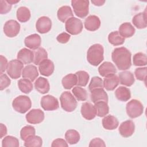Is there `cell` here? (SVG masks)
I'll list each match as a JSON object with an SVG mask.
<instances>
[{
    "label": "cell",
    "mask_w": 147,
    "mask_h": 147,
    "mask_svg": "<svg viewBox=\"0 0 147 147\" xmlns=\"http://www.w3.org/2000/svg\"><path fill=\"white\" fill-rule=\"evenodd\" d=\"M112 60L119 70H126L131 65V52L125 47L115 48L111 54Z\"/></svg>",
    "instance_id": "1"
},
{
    "label": "cell",
    "mask_w": 147,
    "mask_h": 147,
    "mask_svg": "<svg viewBox=\"0 0 147 147\" xmlns=\"http://www.w3.org/2000/svg\"><path fill=\"white\" fill-rule=\"evenodd\" d=\"M104 49L99 44H95L91 45L87 52V60L88 63L94 65H98L104 59Z\"/></svg>",
    "instance_id": "2"
},
{
    "label": "cell",
    "mask_w": 147,
    "mask_h": 147,
    "mask_svg": "<svg viewBox=\"0 0 147 147\" xmlns=\"http://www.w3.org/2000/svg\"><path fill=\"white\" fill-rule=\"evenodd\" d=\"M12 106L17 112L24 114L31 108L32 102L28 96L20 95L14 99L12 102Z\"/></svg>",
    "instance_id": "3"
},
{
    "label": "cell",
    "mask_w": 147,
    "mask_h": 147,
    "mask_svg": "<svg viewBox=\"0 0 147 147\" xmlns=\"http://www.w3.org/2000/svg\"><path fill=\"white\" fill-rule=\"evenodd\" d=\"M60 101L62 109L67 112H72L77 107L76 99L69 91H64L61 94Z\"/></svg>",
    "instance_id": "4"
},
{
    "label": "cell",
    "mask_w": 147,
    "mask_h": 147,
    "mask_svg": "<svg viewBox=\"0 0 147 147\" xmlns=\"http://www.w3.org/2000/svg\"><path fill=\"white\" fill-rule=\"evenodd\" d=\"M127 115L131 118L140 117L144 112V106L141 102L137 99H132L126 106Z\"/></svg>",
    "instance_id": "5"
},
{
    "label": "cell",
    "mask_w": 147,
    "mask_h": 147,
    "mask_svg": "<svg viewBox=\"0 0 147 147\" xmlns=\"http://www.w3.org/2000/svg\"><path fill=\"white\" fill-rule=\"evenodd\" d=\"M71 5L75 14L79 18H84L89 12V1L87 0H72Z\"/></svg>",
    "instance_id": "6"
},
{
    "label": "cell",
    "mask_w": 147,
    "mask_h": 147,
    "mask_svg": "<svg viewBox=\"0 0 147 147\" xmlns=\"http://www.w3.org/2000/svg\"><path fill=\"white\" fill-rule=\"evenodd\" d=\"M24 68L23 63L19 60L14 59L8 63L6 71L9 76L14 79L20 78Z\"/></svg>",
    "instance_id": "7"
},
{
    "label": "cell",
    "mask_w": 147,
    "mask_h": 147,
    "mask_svg": "<svg viewBox=\"0 0 147 147\" xmlns=\"http://www.w3.org/2000/svg\"><path fill=\"white\" fill-rule=\"evenodd\" d=\"M65 28L66 31L69 34L77 35L82 32L83 26L80 19L72 17L65 22Z\"/></svg>",
    "instance_id": "8"
},
{
    "label": "cell",
    "mask_w": 147,
    "mask_h": 147,
    "mask_svg": "<svg viewBox=\"0 0 147 147\" xmlns=\"http://www.w3.org/2000/svg\"><path fill=\"white\" fill-rule=\"evenodd\" d=\"M20 30V24L14 20L7 21L3 26V32L9 37L12 38L17 36Z\"/></svg>",
    "instance_id": "9"
},
{
    "label": "cell",
    "mask_w": 147,
    "mask_h": 147,
    "mask_svg": "<svg viewBox=\"0 0 147 147\" xmlns=\"http://www.w3.org/2000/svg\"><path fill=\"white\" fill-rule=\"evenodd\" d=\"M40 104L42 108L46 111L56 110L59 107L57 99L51 95L43 96L41 99Z\"/></svg>",
    "instance_id": "10"
},
{
    "label": "cell",
    "mask_w": 147,
    "mask_h": 147,
    "mask_svg": "<svg viewBox=\"0 0 147 147\" xmlns=\"http://www.w3.org/2000/svg\"><path fill=\"white\" fill-rule=\"evenodd\" d=\"M26 121L31 124H38L44 119V113L40 109H32L25 116Z\"/></svg>",
    "instance_id": "11"
},
{
    "label": "cell",
    "mask_w": 147,
    "mask_h": 147,
    "mask_svg": "<svg viewBox=\"0 0 147 147\" xmlns=\"http://www.w3.org/2000/svg\"><path fill=\"white\" fill-rule=\"evenodd\" d=\"M80 111L83 117L87 120H92L97 115L95 106L90 102L83 103L81 106Z\"/></svg>",
    "instance_id": "12"
},
{
    "label": "cell",
    "mask_w": 147,
    "mask_h": 147,
    "mask_svg": "<svg viewBox=\"0 0 147 147\" xmlns=\"http://www.w3.org/2000/svg\"><path fill=\"white\" fill-rule=\"evenodd\" d=\"M52 27V21L51 19L47 16H42L40 17L36 24V28L37 31L41 34L48 33Z\"/></svg>",
    "instance_id": "13"
},
{
    "label": "cell",
    "mask_w": 147,
    "mask_h": 147,
    "mask_svg": "<svg viewBox=\"0 0 147 147\" xmlns=\"http://www.w3.org/2000/svg\"><path fill=\"white\" fill-rule=\"evenodd\" d=\"M135 130V125L131 120H127L121 123L119 127V134L123 137H130Z\"/></svg>",
    "instance_id": "14"
},
{
    "label": "cell",
    "mask_w": 147,
    "mask_h": 147,
    "mask_svg": "<svg viewBox=\"0 0 147 147\" xmlns=\"http://www.w3.org/2000/svg\"><path fill=\"white\" fill-rule=\"evenodd\" d=\"M84 24L86 30L89 31H95L99 28L100 26V21L98 16L91 15L85 19Z\"/></svg>",
    "instance_id": "15"
},
{
    "label": "cell",
    "mask_w": 147,
    "mask_h": 147,
    "mask_svg": "<svg viewBox=\"0 0 147 147\" xmlns=\"http://www.w3.org/2000/svg\"><path fill=\"white\" fill-rule=\"evenodd\" d=\"M24 43L25 46L28 48L35 50L40 48L41 43V39L38 34H32L25 38Z\"/></svg>",
    "instance_id": "16"
},
{
    "label": "cell",
    "mask_w": 147,
    "mask_h": 147,
    "mask_svg": "<svg viewBox=\"0 0 147 147\" xmlns=\"http://www.w3.org/2000/svg\"><path fill=\"white\" fill-rule=\"evenodd\" d=\"M38 65L39 72L42 75L45 76H49L54 71V64L49 59L44 60Z\"/></svg>",
    "instance_id": "17"
},
{
    "label": "cell",
    "mask_w": 147,
    "mask_h": 147,
    "mask_svg": "<svg viewBox=\"0 0 147 147\" xmlns=\"http://www.w3.org/2000/svg\"><path fill=\"white\" fill-rule=\"evenodd\" d=\"M17 57V59L21 61L23 64H28L33 62L34 52L30 49L24 48L19 51Z\"/></svg>",
    "instance_id": "18"
},
{
    "label": "cell",
    "mask_w": 147,
    "mask_h": 147,
    "mask_svg": "<svg viewBox=\"0 0 147 147\" xmlns=\"http://www.w3.org/2000/svg\"><path fill=\"white\" fill-rule=\"evenodd\" d=\"M38 76V72L37 67L32 64L25 66L22 72V76L23 78L27 79L31 82H33Z\"/></svg>",
    "instance_id": "19"
},
{
    "label": "cell",
    "mask_w": 147,
    "mask_h": 147,
    "mask_svg": "<svg viewBox=\"0 0 147 147\" xmlns=\"http://www.w3.org/2000/svg\"><path fill=\"white\" fill-rule=\"evenodd\" d=\"M90 96L92 102L94 103L100 101L107 103L108 102V95L103 88H96L91 91Z\"/></svg>",
    "instance_id": "20"
},
{
    "label": "cell",
    "mask_w": 147,
    "mask_h": 147,
    "mask_svg": "<svg viewBox=\"0 0 147 147\" xmlns=\"http://www.w3.org/2000/svg\"><path fill=\"white\" fill-rule=\"evenodd\" d=\"M98 72L102 76L106 77L110 75L115 74L117 72V69L113 63L105 61L99 67Z\"/></svg>",
    "instance_id": "21"
},
{
    "label": "cell",
    "mask_w": 147,
    "mask_h": 147,
    "mask_svg": "<svg viewBox=\"0 0 147 147\" xmlns=\"http://www.w3.org/2000/svg\"><path fill=\"white\" fill-rule=\"evenodd\" d=\"M103 83V87L107 91H113L118 86L119 81L118 77L115 74H112L106 76Z\"/></svg>",
    "instance_id": "22"
},
{
    "label": "cell",
    "mask_w": 147,
    "mask_h": 147,
    "mask_svg": "<svg viewBox=\"0 0 147 147\" xmlns=\"http://www.w3.org/2000/svg\"><path fill=\"white\" fill-rule=\"evenodd\" d=\"M118 78L121 84L127 87H130L133 85L135 81L133 74L128 71H125L120 72L118 75Z\"/></svg>",
    "instance_id": "23"
},
{
    "label": "cell",
    "mask_w": 147,
    "mask_h": 147,
    "mask_svg": "<svg viewBox=\"0 0 147 147\" xmlns=\"http://www.w3.org/2000/svg\"><path fill=\"white\" fill-rule=\"evenodd\" d=\"M34 87L38 92L42 94L48 92L50 89L48 79L43 77H39L37 79L34 83Z\"/></svg>",
    "instance_id": "24"
},
{
    "label": "cell",
    "mask_w": 147,
    "mask_h": 147,
    "mask_svg": "<svg viewBox=\"0 0 147 147\" xmlns=\"http://www.w3.org/2000/svg\"><path fill=\"white\" fill-rule=\"evenodd\" d=\"M133 25L138 29H144L147 26L146 21V10L144 12L139 13L136 14L132 19Z\"/></svg>",
    "instance_id": "25"
},
{
    "label": "cell",
    "mask_w": 147,
    "mask_h": 147,
    "mask_svg": "<svg viewBox=\"0 0 147 147\" xmlns=\"http://www.w3.org/2000/svg\"><path fill=\"white\" fill-rule=\"evenodd\" d=\"M74 16L71 8L69 6H63L60 7L57 12V16L61 22H65Z\"/></svg>",
    "instance_id": "26"
},
{
    "label": "cell",
    "mask_w": 147,
    "mask_h": 147,
    "mask_svg": "<svg viewBox=\"0 0 147 147\" xmlns=\"http://www.w3.org/2000/svg\"><path fill=\"white\" fill-rule=\"evenodd\" d=\"M102 125L106 130H114L118 126L119 122L116 117L109 115L104 117L102 119Z\"/></svg>",
    "instance_id": "27"
},
{
    "label": "cell",
    "mask_w": 147,
    "mask_h": 147,
    "mask_svg": "<svg viewBox=\"0 0 147 147\" xmlns=\"http://www.w3.org/2000/svg\"><path fill=\"white\" fill-rule=\"evenodd\" d=\"M135 32V28L130 23L124 22L120 25L118 32L123 38H129L133 36Z\"/></svg>",
    "instance_id": "28"
},
{
    "label": "cell",
    "mask_w": 147,
    "mask_h": 147,
    "mask_svg": "<svg viewBox=\"0 0 147 147\" xmlns=\"http://www.w3.org/2000/svg\"><path fill=\"white\" fill-rule=\"evenodd\" d=\"M115 95L116 98L120 101L126 102L131 98L130 91L127 87L120 86L115 91Z\"/></svg>",
    "instance_id": "29"
},
{
    "label": "cell",
    "mask_w": 147,
    "mask_h": 147,
    "mask_svg": "<svg viewBox=\"0 0 147 147\" xmlns=\"http://www.w3.org/2000/svg\"><path fill=\"white\" fill-rule=\"evenodd\" d=\"M78 79L76 74H69L63 78L61 83L63 87L67 90L72 88L74 86L77 84Z\"/></svg>",
    "instance_id": "30"
},
{
    "label": "cell",
    "mask_w": 147,
    "mask_h": 147,
    "mask_svg": "<svg viewBox=\"0 0 147 147\" xmlns=\"http://www.w3.org/2000/svg\"><path fill=\"white\" fill-rule=\"evenodd\" d=\"M17 18L21 22H26L29 20L31 14L29 9L25 6L18 8L16 13Z\"/></svg>",
    "instance_id": "31"
},
{
    "label": "cell",
    "mask_w": 147,
    "mask_h": 147,
    "mask_svg": "<svg viewBox=\"0 0 147 147\" xmlns=\"http://www.w3.org/2000/svg\"><path fill=\"white\" fill-rule=\"evenodd\" d=\"M80 134L78 131L74 129L68 130L65 133V138L69 144H77L80 140Z\"/></svg>",
    "instance_id": "32"
},
{
    "label": "cell",
    "mask_w": 147,
    "mask_h": 147,
    "mask_svg": "<svg viewBox=\"0 0 147 147\" xmlns=\"http://www.w3.org/2000/svg\"><path fill=\"white\" fill-rule=\"evenodd\" d=\"M108 40L111 44L114 46H117L124 43L125 38L119 34L118 31H114L109 33L108 36Z\"/></svg>",
    "instance_id": "33"
},
{
    "label": "cell",
    "mask_w": 147,
    "mask_h": 147,
    "mask_svg": "<svg viewBox=\"0 0 147 147\" xmlns=\"http://www.w3.org/2000/svg\"><path fill=\"white\" fill-rule=\"evenodd\" d=\"M48 59V53L43 48H38L34 52L33 63L36 65H39L42 61Z\"/></svg>",
    "instance_id": "34"
},
{
    "label": "cell",
    "mask_w": 147,
    "mask_h": 147,
    "mask_svg": "<svg viewBox=\"0 0 147 147\" xmlns=\"http://www.w3.org/2000/svg\"><path fill=\"white\" fill-rule=\"evenodd\" d=\"M18 86L21 91L25 94H29L33 90L32 82L27 79H21L18 82Z\"/></svg>",
    "instance_id": "35"
},
{
    "label": "cell",
    "mask_w": 147,
    "mask_h": 147,
    "mask_svg": "<svg viewBox=\"0 0 147 147\" xmlns=\"http://www.w3.org/2000/svg\"><path fill=\"white\" fill-rule=\"evenodd\" d=\"M42 145L41 138L37 136H32L25 140L24 146L26 147H40Z\"/></svg>",
    "instance_id": "36"
},
{
    "label": "cell",
    "mask_w": 147,
    "mask_h": 147,
    "mask_svg": "<svg viewBox=\"0 0 147 147\" xmlns=\"http://www.w3.org/2000/svg\"><path fill=\"white\" fill-rule=\"evenodd\" d=\"M96 112L97 115L99 117H105L106 115H107L109 112V107L107 105V103L106 102H98L95 103L94 105Z\"/></svg>",
    "instance_id": "37"
},
{
    "label": "cell",
    "mask_w": 147,
    "mask_h": 147,
    "mask_svg": "<svg viewBox=\"0 0 147 147\" xmlns=\"http://www.w3.org/2000/svg\"><path fill=\"white\" fill-rule=\"evenodd\" d=\"M72 92L74 96L79 101H84L87 99V91L79 86H76L74 87Z\"/></svg>",
    "instance_id": "38"
},
{
    "label": "cell",
    "mask_w": 147,
    "mask_h": 147,
    "mask_svg": "<svg viewBox=\"0 0 147 147\" xmlns=\"http://www.w3.org/2000/svg\"><path fill=\"white\" fill-rule=\"evenodd\" d=\"M75 74L78 79L77 85L79 86L85 87L87 84L90 79L88 74L84 71H79L76 72Z\"/></svg>",
    "instance_id": "39"
},
{
    "label": "cell",
    "mask_w": 147,
    "mask_h": 147,
    "mask_svg": "<svg viewBox=\"0 0 147 147\" xmlns=\"http://www.w3.org/2000/svg\"><path fill=\"white\" fill-rule=\"evenodd\" d=\"M133 63L136 66H145L147 64L146 55L142 52L136 53L133 57Z\"/></svg>",
    "instance_id": "40"
},
{
    "label": "cell",
    "mask_w": 147,
    "mask_h": 147,
    "mask_svg": "<svg viewBox=\"0 0 147 147\" xmlns=\"http://www.w3.org/2000/svg\"><path fill=\"white\" fill-rule=\"evenodd\" d=\"M19 145L20 144L18 140L16 137L11 136L5 137L2 141V147H18Z\"/></svg>",
    "instance_id": "41"
},
{
    "label": "cell",
    "mask_w": 147,
    "mask_h": 147,
    "mask_svg": "<svg viewBox=\"0 0 147 147\" xmlns=\"http://www.w3.org/2000/svg\"><path fill=\"white\" fill-rule=\"evenodd\" d=\"M36 134V130L33 126L27 125L23 127L20 131V137L22 140L25 141L28 137L34 136Z\"/></svg>",
    "instance_id": "42"
},
{
    "label": "cell",
    "mask_w": 147,
    "mask_h": 147,
    "mask_svg": "<svg viewBox=\"0 0 147 147\" xmlns=\"http://www.w3.org/2000/svg\"><path fill=\"white\" fill-rule=\"evenodd\" d=\"M99 88H103V83L102 79L98 76H94L92 78L88 86L90 91Z\"/></svg>",
    "instance_id": "43"
},
{
    "label": "cell",
    "mask_w": 147,
    "mask_h": 147,
    "mask_svg": "<svg viewBox=\"0 0 147 147\" xmlns=\"http://www.w3.org/2000/svg\"><path fill=\"white\" fill-rule=\"evenodd\" d=\"M146 74L147 68L146 67L137 68L134 71V75L137 79L140 81H144L145 83L146 79Z\"/></svg>",
    "instance_id": "44"
},
{
    "label": "cell",
    "mask_w": 147,
    "mask_h": 147,
    "mask_svg": "<svg viewBox=\"0 0 147 147\" xmlns=\"http://www.w3.org/2000/svg\"><path fill=\"white\" fill-rule=\"evenodd\" d=\"M11 80L5 74H1L0 76V90L2 91L10 85Z\"/></svg>",
    "instance_id": "45"
},
{
    "label": "cell",
    "mask_w": 147,
    "mask_h": 147,
    "mask_svg": "<svg viewBox=\"0 0 147 147\" xmlns=\"http://www.w3.org/2000/svg\"><path fill=\"white\" fill-rule=\"evenodd\" d=\"M12 5L9 3L7 1L1 0L0 1V13L1 14H6L11 10Z\"/></svg>",
    "instance_id": "46"
},
{
    "label": "cell",
    "mask_w": 147,
    "mask_h": 147,
    "mask_svg": "<svg viewBox=\"0 0 147 147\" xmlns=\"http://www.w3.org/2000/svg\"><path fill=\"white\" fill-rule=\"evenodd\" d=\"M70 37H71V36L68 33L65 32H63L59 34L57 36L56 39L61 44H65L68 42V41L69 40Z\"/></svg>",
    "instance_id": "47"
},
{
    "label": "cell",
    "mask_w": 147,
    "mask_h": 147,
    "mask_svg": "<svg viewBox=\"0 0 147 147\" xmlns=\"http://www.w3.org/2000/svg\"><path fill=\"white\" fill-rule=\"evenodd\" d=\"M90 147L92 146H106V144L104 141L100 138H95L92 139L89 144Z\"/></svg>",
    "instance_id": "48"
},
{
    "label": "cell",
    "mask_w": 147,
    "mask_h": 147,
    "mask_svg": "<svg viewBox=\"0 0 147 147\" xmlns=\"http://www.w3.org/2000/svg\"><path fill=\"white\" fill-rule=\"evenodd\" d=\"M68 145L67 142H66L64 139L62 138H57L53 141L51 146L56 147V146H68Z\"/></svg>",
    "instance_id": "49"
},
{
    "label": "cell",
    "mask_w": 147,
    "mask_h": 147,
    "mask_svg": "<svg viewBox=\"0 0 147 147\" xmlns=\"http://www.w3.org/2000/svg\"><path fill=\"white\" fill-rule=\"evenodd\" d=\"M0 61H1V69H0V74H2L5 70L7 69V67L8 65L7 59L4 57L3 55L0 56Z\"/></svg>",
    "instance_id": "50"
},
{
    "label": "cell",
    "mask_w": 147,
    "mask_h": 147,
    "mask_svg": "<svg viewBox=\"0 0 147 147\" xmlns=\"http://www.w3.org/2000/svg\"><path fill=\"white\" fill-rule=\"evenodd\" d=\"M1 138H2L7 134V128L5 125L1 123Z\"/></svg>",
    "instance_id": "51"
},
{
    "label": "cell",
    "mask_w": 147,
    "mask_h": 147,
    "mask_svg": "<svg viewBox=\"0 0 147 147\" xmlns=\"http://www.w3.org/2000/svg\"><path fill=\"white\" fill-rule=\"evenodd\" d=\"M91 2L95 6H102L105 2V1H102V0H95V1H91Z\"/></svg>",
    "instance_id": "52"
},
{
    "label": "cell",
    "mask_w": 147,
    "mask_h": 147,
    "mask_svg": "<svg viewBox=\"0 0 147 147\" xmlns=\"http://www.w3.org/2000/svg\"><path fill=\"white\" fill-rule=\"evenodd\" d=\"M20 1H14V0H7V2L9 3H10V4H11V5H13V4H15V3H17V2H18Z\"/></svg>",
    "instance_id": "53"
}]
</instances>
